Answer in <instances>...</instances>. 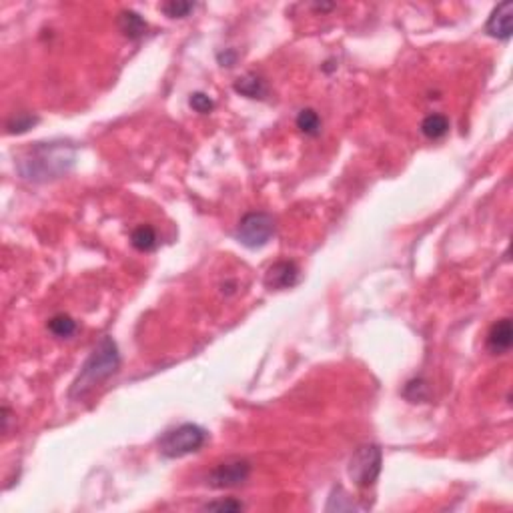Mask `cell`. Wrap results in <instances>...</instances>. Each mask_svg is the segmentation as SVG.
<instances>
[{"label":"cell","instance_id":"obj_9","mask_svg":"<svg viewBox=\"0 0 513 513\" xmlns=\"http://www.w3.org/2000/svg\"><path fill=\"white\" fill-rule=\"evenodd\" d=\"M513 343V329L509 319H500L495 325L491 327L490 335H487V347L495 355H503L512 349Z\"/></svg>","mask_w":513,"mask_h":513},{"label":"cell","instance_id":"obj_11","mask_svg":"<svg viewBox=\"0 0 513 513\" xmlns=\"http://www.w3.org/2000/svg\"><path fill=\"white\" fill-rule=\"evenodd\" d=\"M447 130H449V118L439 113H433L429 117L423 118V123H421V133L432 140L444 139Z\"/></svg>","mask_w":513,"mask_h":513},{"label":"cell","instance_id":"obj_7","mask_svg":"<svg viewBox=\"0 0 513 513\" xmlns=\"http://www.w3.org/2000/svg\"><path fill=\"white\" fill-rule=\"evenodd\" d=\"M299 281V267L293 261H277L265 273V285L269 289H289Z\"/></svg>","mask_w":513,"mask_h":513},{"label":"cell","instance_id":"obj_18","mask_svg":"<svg viewBox=\"0 0 513 513\" xmlns=\"http://www.w3.org/2000/svg\"><path fill=\"white\" fill-rule=\"evenodd\" d=\"M188 105H191V108H193V111H197V113H201V115H207V113H210V111H213L215 103L210 101L209 94L193 93V94H191V98H188Z\"/></svg>","mask_w":513,"mask_h":513},{"label":"cell","instance_id":"obj_10","mask_svg":"<svg viewBox=\"0 0 513 513\" xmlns=\"http://www.w3.org/2000/svg\"><path fill=\"white\" fill-rule=\"evenodd\" d=\"M117 24H118V30L127 36V38H130V40H137V38H140V36L147 33V28H149L147 23L142 21V16L133 11L120 12L117 18Z\"/></svg>","mask_w":513,"mask_h":513},{"label":"cell","instance_id":"obj_15","mask_svg":"<svg viewBox=\"0 0 513 513\" xmlns=\"http://www.w3.org/2000/svg\"><path fill=\"white\" fill-rule=\"evenodd\" d=\"M48 331H50L55 337L67 339L77 331V323L72 321V317L64 315V313H59V315L50 317V321H48Z\"/></svg>","mask_w":513,"mask_h":513},{"label":"cell","instance_id":"obj_17","mask_svg":"<svg viewBox=\"0 0 513 513\" xmlns=\"http://www.w3.org/2000/svg\"><path fill=\"white\" fill-rule=\"evenodd\" d=\"M193 9H195V4H191V2H176V0L161 4V11H163L169 18H185Z\"/></svg>","mask_w":513,"mask_h":513},{"label":"cell","instance_id":"obj_5","mask_svg":"<svg viewBox=\"0 0 513 513\" xmlns=\"http://www.w3.org/2000/svg\"><path fill=\"white\" fill-rule=\"evenodd\" d=\"M275 233V221L267 213H247L239 222L237 239L249 249H261Z\"/></svg>","mask_w":513,"mask_h":513},{"label":"cell","instance_id":"obj_6","mask_svg":"<svg viewBox=\"0 0 513 513\" xmlns=\"http://www.w3.org/2000/svg\"><path fill=\"white\" fill-rule=\"evenodd\" d=\"M251 475V463L247 459H229L222 461L209 473V485L217 490L243 485Z\"/></svg>","mask_w":513,"mask_h":513},{"label":"cell","instance_id":"obj_2","mask_svg":"<svg viewBox=\"0 0 513 513\" xmlns=\"http://www.w3.org/2000/svg\"><path fill=\"white\" fill-rule=\"evenodd\" d=\"M118 367H120V355H118L117 343L113 341V337H103L93 349L91 357L84 361L81 373L70 387V399L86 397L94 387H98L108 377L117 373Z\"/></svg>","mask_w":513,"mask_h":513},{"label":"cell","instance_id":"obj_3","mask_svg":"<svg viewBox=\"0 0 513 513\" xmlns=\"http://www.w3.org/2000/svg\"><path fill=\"white\" fill-rule=\"evenodd\" d=\"M207 441V432L195 423H183L175 429H169L159 439V449L164 457H185L188 453L198 451Z\"/></svg>","mask_w":513,"mask_h":513},{"label":"cell","instance_id":"obj_16","mask_svg":"<svg viewBox=\"0 0 513 513\" xmlns=\"http://www.w3.org/2000/svg\"><path fill=\"white\" fill-rule=\"evenodd\" d=\"M36 123H38V117H35V115H30V113H18V115L9 118L6 133H9V135H23V133H26V130H30V128L35 127Z\"/></svg>","mask_w":513,"mask_h":513},{"label":"cell","instance_id":"obj_1","mask_svg":"<svg viewBox=\"0 0 513 513\" xmlns=\"http://www.w3.org/2000/svg\"><path fill=\"white\" fill-rule=\"evenodd\" d=\"M77 151L70 142H36L18 161V171L33 183H47L67 175L74 164Z\"/></svg>","mask_w":513,"mask_h":513},{"label":"cell","instance_id":"obj_8","mask_svg":"<svg viewBox=\"0 0 513 513\" xmlns=\"http://www.w3.org/2000/svg\"><path fill=\"white\" fill-rule=\"evenodd\" d=\"M512 18H513V2H502L497 9H493L490 21L485 24V33L493 38L507 40L512 36Z\"/></svg>","mask_w":513,"mask_h":513},{"label":"cell","instance_id":"obj_13","mask_svg":"<svg viewBox=\"0 0 513 513\" xmlns=\"http://www.w3.org/2000/svg\"><path fill=\"white\" fill-rule=\"evenodd\" d=\"M130 243L133 247L137 249V251H142V253H149L152 251L154 247H157V233H154V229L149 227V225H140L137 227L133 235H130Z\"/></svg>","mask_w":513,"mask_h":513},{"label":"cell","instance_id":"obj_14","mask_svg":"<svg viewBox=\"0 0 513 513\" xmlns=\"http://www.w3.org/2000/svg\"><path fill=\"white\" fill-rule=\"evenodd\" d=\"M297 128L309 135V137H317L321 133V118L313 108H303L297 117Z\"/></svg>","mask_w":513,"mask_h":513},{"label":"cell","instance_id":"obj_19","mask_svg":"<svg viewBox=\"0 0 513 513\" xmlns=\"http://www.w3.org/2000/svg\"><path fill=\"white\" fill-rule=\"evenodd\" d=\"M405 391H415V395L409 397V401L411 403H417V401H423V399H427L429 395V387L425 381H421V379H413V381H409L405 385Z\"/></svg>","mask_w":513,"mask_h":513},{"label":"cell","instance_id":"obj_12","mask_svg":"<svg viewBox=\"0 0 513 513\" xmlns=\"http://www.w3.org/2000/svg\"><path fill=\"white\" fill-rule=\"evenodd\" d=\"M235 91L241 93L243 96H249V98H263L267 89H265V82L261 81L259 77L255 74H245L243 79L235 82Z\"/></svg>","mask_w":513,"mask_h":513},{"label":"cell","instance_id":"obj_4","mask_svg":"<svg viewBox=\"0 0 513 513\" xmlns=\"http://www.w3.org/2000/svg\"><path fill=\"white\" fill-rule=\"evenodd\" d=\"M381 473L379 445H361L349 461V478L357 487H371Z\"/></svg>","mask_w":513,"mask_h":513},{"label":"cell","instance_id":"obj_20","mask_svg":"<svg viewBox=\"0 0 513 513\" xmlns=\"http://www.w3.org/2000/svg\"><path fill=\"white\" fill-rule=\"evenodd\" d=\"M203 509H207V512H241V509H243V503L233 502V500H225V502L207 503Z\"/></svg>","mask_w":513,"mask_h":513}]
</instances>
